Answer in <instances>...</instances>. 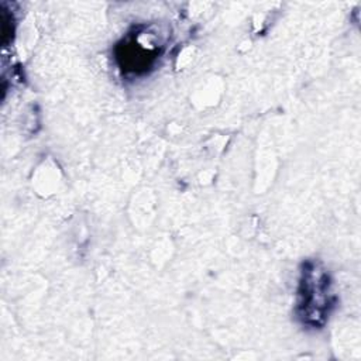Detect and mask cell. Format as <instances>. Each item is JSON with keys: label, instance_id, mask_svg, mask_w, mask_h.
I'll use <instances>...</instances> for the list:
<instances>
[{"label": "cell", "instance_id": "1", "mask_svg": "<svg viewBox=\"0 0 361 361\" xmlns=\"http://www.w3.org/2000/svg\"><path fill=\"white\" fill-rule=\"evenodd\" d=\"M329 275L316 262H306L298 290V313L303 323L322 326L329 313L331 295Z\"/></svg>", "mask_w": 361, "mask_h": 361}, {"label": "cell", "instance_id": "2", "mask_svg": "<svg viewBox=\"0 0 361 361\" xmlns=\"http://www.w3.org/2000/svg\"><path fill=\"white\" fill-rule=\"evenodd\" d=\"M161 54L159 39L154 32L135 30L128 32L116 47V59L124 73L142 75L151 69L158 55Z\"/></svg>", "mask_w": 361, "mask_h": 361}]
</instances>
